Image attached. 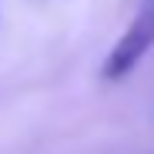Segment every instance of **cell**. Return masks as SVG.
<instances>
[{
    "instance_id": "obj_2",
    "label": "cell",
    "mask_w": 154,
    "mask_h": 154,
    "mask_svg": "<svg viewBox=\"0 0 154 154\" xmlns=\"http://www.w3.org/2000/svg\"><path fill=\"white\" fill-rule=\"evenodd\" d=\"M147 7H154V0H147Z\"/></svg>"
},
{
    "instance_id": "obj_1",
    "label": "cell",
    "mask_w": 154,
    "mask_h": 154,
    "mask_svg": "<svg viewBox=\"0 0 154 154\" xmlns=\"http://www.w3.org/2000/svg\"><path fill=\"white\" fill-rule=\"evenodd\" d=\"M151 44H154V7H144L131 20V27L124 30V37L114 44V50L107 54L104 67H100L104 81H121V77H127L131 67L147 54Z\"/></svg>"
}]
</instances>
